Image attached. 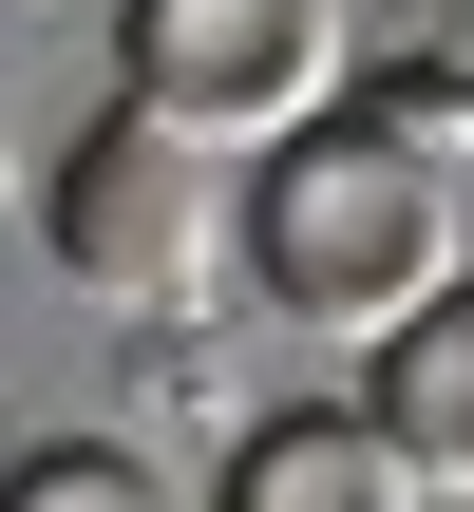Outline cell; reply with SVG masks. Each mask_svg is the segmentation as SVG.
Listing matches in <instances>:
<instances>
[{
	"label": "cell",
	"instance_id": "cell-1",
	"mask_svg": "<svg viewBox=\"0 0 474 512\" xmlns=\"http://www.w3.org/2000/svg\"><path fill=\"white\" fill-rule=\"evenodd\" d=\"M456 209H474V171L380 76H342L304 133L247 152V304L323 323V342H380V323H418L456 285Z\"/></svg>",
	"mask_w": 474,
	"mask_h": 512
},
{
	"label": "cell",
	"instance_id": "cell-2",
	"mask_svg": "<svg viewBox=\"0 0 474 512\" xmlns=\"http://www.w3.org/2000/svg\"><path fill=\"white\" fill-rule=\"evenodd\" d=\"M38 228H57V266H76V304H114V323H209L228 285H247V152L228 133H190V114H152V95H114L57 171H38Z\"/></svg>",
	"mask_w": 474,
	"mask_h": 512
},
{
	"label": "cell",
	"instance_id": "cell-3",
	"mask_svg": "<svg viewBox=\"0 0 474 512\" xmlns=\"http://www.w3.org/2000/svg\"><path fill=\"white\" fill-rule=\"evenodd\" d=\"M114 95L266 152L342 95V0H114Z\"/></svg>",
	"mask_w": 474,
	"mask_h": 512
},
{
	"label": "cell",
	"instance_id": "cell-4",
	"mask_svg": "<svg viewBox=\"0 0 474 512\" xmlns=\"http://www.w3.org/2000/svg\"><path fill=\"white\" fill-rule=\"evenodd\" d=\"M209 512H437V475L380 437V399H266L228 437Z\"/></svg>",
	"mask_w": 474,
	"mask_h": 512
},
{
	"label": "cell",
	"instance_id": "cell-5",
	"mask_svg": "<svg viewBox=\"0 0 474 512\" xmlns=\"http://www.w3.org/2000/svg\"><path fill=\"white\" fill-rule=\"evenodd\" d=\"M361 399H380V437H399L437 494H474V266L418 323H380V380H361Z\"/></svg>",
	"mask_w": 474,
	"mask_h": 512
},
{
	"label": "cell",
	"instance_id": "cell-6",
	"mask_svg": "<svg viewBox=\"0 0 474 512\" xmlns=\"http://www.w3.org/2000/svg\"><path fill=\"white\" fill-rule=\"evenodd\" d=\"M0 512H209V494H171L133 437H38V456H0Z\"/></svg>",
	"mask_w": 474,
	"mask_h": 512
},
{
	"label": "cell",
	"instance_id": "cell-7",
	"mask_svg": "<svg viewBox=\"0 0 474 512\" xmlns=\"http://www.w3.org/2000/svg\"><path fill=\"white\" fill-rule=\"evenodd\" d=\"M437 76H456V95H474V0H437Z\"/></svg>",
	"mask_w": 474,
	"mask_h": 512
},
{
	"label": "cell",
	"instance_id": "cell-8",
	"mask_svg": "<svg viewBox=\"0 0 474 512\" xmlns=\"http://www.w3.org/2000/svg\"><path fill=\"white\" fill-rule=\"evenodd\" d=\"M0 209H19V152H0Z\"/></svg>",
	"mask_w": 474,
	"mask_h": 512
},
{
	"label": "cell",
	"instance_id": "cell-9",
	"mask_svg": "<svg viewBox=\"0 0 474 512\" xmlns=\"http://www.w3.org/2000/svg\"><path fill=\"white\" fill-rule=\"evenodd\" d=\"M38 19H57V0H38Z\"/></svg>",
	"mask_w": 474,
	"mask_h": 512
}]
</instances>
